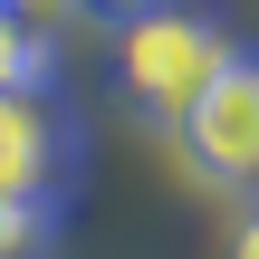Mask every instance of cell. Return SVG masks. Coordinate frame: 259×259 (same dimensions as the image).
I'll return each instance as SVG.
<instances>
[{
    "label": "cell",
    "instance_id": "7",
    "mask_svg": "<svg viewBox=\"0 0 259 259\" xmlns=\"http://www.w3.org/2000/svg\"><path fill=\"white\" fill-rule=\"evenodd\" d=\"M231 259H259V202H240V231H231Z\"/></svg>",
    "mask_w": 259,
    "mask_h": 259
},
{
    "label": "cell",
    "instance_id": "4",
    "mask_svg": "<svg viewBox=\"0 0 259 259\" xmlns=\"http://www.w3.org/2000/svg\"><path fill=\"white\" fill-rule=\"evenodd\" d=\"M48 77V48H38V29L0 0V87H38Z\"/></svg>",
    "mask_w": 259,
    "mask_h": 259
},
{
    "label": "cell",
    "instance_id": "3",
    "mask_svg": "<svg viewBox=\"0 0 259 259\" xmlns=\"http://www.w3.org/2000/svg\"><path fill=\"white\" fill-rule=\"evenodd\" d=\"M67 173V125L38 106V87H0V202H48Z\"/></svg>",
    "mask_w": 259,
    "mask_h": 259
},
{
    "label": "cell",
    "instance_id": "5",
    "mask_svg": "<svg viewBox=\"0 0 259 259\" xmlns=\"http://www.w3.org/2000/svg\"><path fill=\"white\" fill-rule=\"evenodd\" d=\"M0 259H48V202H0Z\"/></svg>",
    "mask_w": 259,
    "mask_h": 259
},
{
    "label": "cell",
    "instance_id": "2",
    "mask_svg": "<svg viewBox=\"0 0 259 259\" xmlns=\"http://www.w3.org/2000/svg\"><path fill=\"white\" fill-rule=\"evenodd\" d=\"M173 154L202 192H231V202H259V48H240L202 96L192 115L173 125Z\"/></svg>",
    "mask_w": 259,
    "mask_h": 259
},
{
    "label": "cell",
    "instance_id": "6",
    "mask_svg": "<svg viewBox=\"0 0 259 259\" xmlns=\"http://www.w3.org/2000/svg\"><path fill=\"white\" fill-rule=\"evenodd\" d=\"M77 19H96V29H135V19H154V10H173V0H67Z\"/></svg>",
    "mask_w": 259,
    "mask_h": 259
},
{
    "label": "cell",
    "instance_id": "1",
    "mask_svg": "<svg viewBox=\"0 0 259 259\" xmlns=\"http://www.w3.org/2000/svg\"><path fill=\"white\" fill-rule=\"evenodd\" d=\"M231 58H240V38H231L211 10H192V0L115 29V87H125V106H135L144 125H163V135L192 115V96H202Z\"/></svg>",
    "mask_w": 259,
    "mask_h": 259
}]
</instances>
